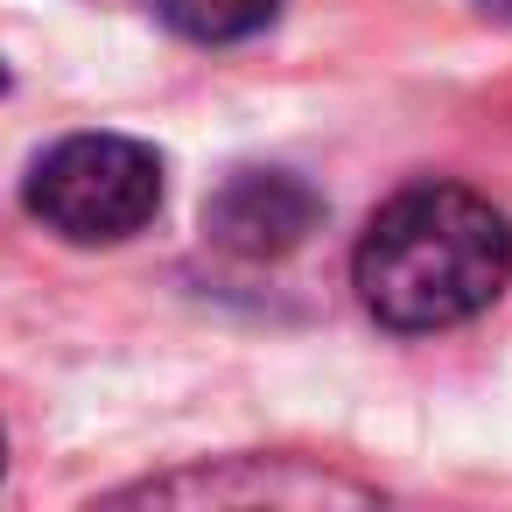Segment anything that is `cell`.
I'll use <instances>...</instances> for the list:
<instances>
[{"instance_id": "cell-2", "label": "cell", "mask_w": 512, "mask_h": 512, "mask_svg": "<svg viewBox=\"0 0 512 512\" xmlns=\"http://www.w3.org/2000/svg\"><path fill=\"white\" fill-rule=\"evenodd\" d=\"M29 211L78 246L134 239L162 211V162L127 134H71L29 169Z\"/></svg>"}, {"instance_id": "cell-3", "label": "cell", "mask_w": 512, "mask_h": 512, "mask_svg": "<svg viewBox=\"0 0 512 512\" xmlns=\"http://www.w3.org/2000/svg\"><path fill=\"white\" fill-rule=\"evenodd\" d=\"M309 225H316V190L281 176V169H239L204 204V232L225 253H246V260H274V253L302 246Z\"/></svg>"}, {"instance_id": "cell-6", "label": "cell", "mask_w": 512, "mask_h": 512, "mask_svg": "<svg viewBox=\"0 0 512 512\" xmlns=\"http://www.w3.org/2000/svg\"><path fill=\"white\" fill-rule=\"evenodd\" d=\"M0 85H8V78H0Z\"/></svg>"}, {"instance_id": "cell-5", "label": "cell", "mask_w": 512, "mask_h": 512, "mask_svg": "<svg viewBox=\"0 0 512 512\" xmlns=\"http://www.w3.org/2000/svg\"><path fill=\"white\" fill-rule=\"evenodd\" d=\"M484 8H491V15H512V0H484Z\"/></svg>"}, {"instance_id": "cell-1", "label": "cell", "mask_w": 512, "mask_h": 512, "mask_svg": "<svg viewBox=\"0 0 512 512\" xmlns=\"http://www.w3.org/2000/svg\"><path fill=\"white\" fill-rule=\"evenodd\" d=\"M512 281V225L456 183L400 190L358 239V295L386 330H449Z\"/></svg>"}, {"instance_id": "cell-4", "label": "cell", "mask_w": 512, "mask_h": 512, "mask_svg": "<svg viewBox=\"0 0 512 512\" xmlns=\"http://www.w3.org/2000/svg\"><path fill=\"white\" fill-rule=\"evenodd\" d=\"M281 0H162V22L190 43H246L274 22Z\"/></svg>"}]
</instances>
